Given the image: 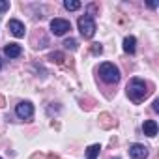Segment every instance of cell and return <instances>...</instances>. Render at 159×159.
Here are the masks:
<instances>
[{
  "mask_svg": "<svg viewBox=\"0 0 159 159\" xmlns=\"http://www.w3.org/2000/svg\"><path fill=\"white\" fill-rule=\"evenodd\" d=\"M0 159H2V157H0Z\"/></svg>",
  "mask_w": 159,
  "mask_h": 159,
  "instance_id": "ffe728a7",
  "label": "cell"
},
{
  "mask_svg": "<svg viewBox=\"0 0 159 159\" xmlns=\"http://www.w3.org/2000/svg\"><path fill=\"white\" fill-rule=\"evenodd\" d=\"M4 52H6V56H10V58H19V56L23 54V49H21V45H17V43H8V45L4 47Z\"/></svg>",
  "mask_w": 159,
  "mask_h": 159,
  "instance_id": "ba28073f",
  "label": "cell"
},
{
  "mask_svg": "<svg viewBox=\"0 0 159 159\" xmlns=\"http://www.w3.org/2000/svg\"><path fill=\"white\" fill-rule=\"evenodd\" d=\"M71 30V23L66 19H52L51 21V32L54 36H64L66 32Z\"/></svg>",
  "mask_w": 159,
  "mask_h": 159,
  "instance_id": "277c9868",
  "label": "cell"
},
{
  "mask_svg": "<svg viewBox=\"0 0 159 159\" xmlns=\"http://www.w3.org/2000/svg\"><path fill=\"white\" fill-rule=\"evenodd\" d=\"M129 155L133 159H146L148 157V148L142 144H131L129 146Z\"/></svg>",
  "mask_w": 159,
  "mask_h": 159,
  "instance_id": "8992f818",
  "label": "cell"
},
{
  "mask_svg": "<svg viewBox=\"0 0 159 159\" xmlns=\"http://www.w3.org/2000/svg\"><path fill=\"white\" fill-rule=\"evenodd\" d=\"M4 105V99H2V96H0V107H2Z\"/></svg>",
  "mask_w": 159,
  "mask_h": 159,
  "instance_id": "ac0fdd59",
  "label": "cell"
},
{
  "mask_svg": "<svg viewBox=\"0 0 159 159\" xmlns=\"http://www.w3.org/2000/svg\"><path fill=\"white\" fill-rule=\"evenodd\" d=\"M127 96L133 103H140L146 96H148V86L144 81L140 79H131L129 84H127Z\"/></svg>",
  "mask_w": 159,
  "mask_h": 159,
  "instance_id": "6da1fadb",
  "label": "cell"
},
{
  "mask_svg": "<svg viewBox=\"0 0 159 159\" xmlns=\"http://www.w3.org/2000/svg\"><path fill=\"white\" fill-rule=\"evenodd\" d=\"M8 10H10V2L8 0H0V13H4Z\"/></svg>",
  "mask_w": 159,
  "mask_h": 159,
  "instance_id": "9a60e30c",
  "label": "cell"
},
{
  "mask_svg": "<svg viewBox=\"0 0 159 159\" xmlns=\"http://www.w3.org/2000/svg\"><path fill=\"white\" fill-rule=\"evenodd\" d=\"M79 30H81V34L84 38H92L96 34V23H94V19L90 15L81 17V19H79Z\"/></svg>",
  "mask_w": 159,
  "mask_h": 159,
  "instance_id": "3957f363",
  "label": "cell"
},
{
  "mask_svg": "<svg viewBox=\"0 0 159 159\" xmlns=\"http://www.w3.org/2000/svg\"><path fill=\"white\" fill-rule=\"evenodd\" d=\"M92 52H94V54H101V52H103V47H101L99 43H94V45H92Z\"/></svg>",
  "mask_w": 159,
  "mask_h": 159,
  "instance_id": "2e32d148",
  "label": "cell"
},
{
  "mask_svg": "<svg viewBox=\"0 0 159 159\" xmlns=\"http://www.w3.org/2000/svg\"><path fill=\"white\" fill-rule=\"evenodd\" d=\"M49 58H51L52 62H56V64H62L64 54H62V52H51V54H49Z\"/></svg>",
  "mask_w": 159,
  "mask_h": 159,
  "instance_id": "5bb4252c",
  "label": "cell"
},
{
  "mask_svg": "<svg viewBox=\"0 0 159 159\" xmlns=\"http://www.w3.org/2000/svg\"><path fill=\"white\" fill-rule=\"evenodd\" d=\"M142 129H144V135L155 137V135H157V124H155V120H144Z\"/></svg>",
  "mask_w": 159,
  "mask_h": 159,
  "instance_id": "9c48e42d",
  "label": "cell"
},
{
  "mask_svg": "<svg viewBox=\"0 0 159 159\" xmlns=\"http://www.w3.org/2000/svg\"><path fill=\"white\" fill-rule=\"evenodd\" d=\"M8 30L15 36V38H23L25 36V25L21 23V21H17V19H11L10 23H8Z\"/></svg>",
  "mask_w": 159,
  "mask_h": 159,
  "instance_id": "52a82bcc",
  "label": "cell"
},
{
  "mask_svg": "<svg viewBox=\"0 0 159 159\" xmlns=\"http://www.w3.org/2000/svg\"><path fill=\"white\" fill-rule=\"evenodd\" d=\"M0 67H2V62H0Z\"/></svg>",
  "mask_w": 159,
  "mask_h": 159,
  "instance_id": "d6986e66",
  "label": "cell"
},
{
  "mask_svg": "<svg viewBox=\"0 0 159 159\" xmlns=\"http://www.w3.org/2000/svg\"><path fill=\"white\" fill-rule=\"evenodd\" d=\"M135 45H137V39H135L133 36H127V38L124 39V51H125V52L133 54V52H135Z\"/></svg>",
  "mask_w": 159,
  "mask_h": 159,
  "instance_id": "30bf717a",
  "label": "cell"
},
{
  "mask_svg": "<svg viewBox=\"0 0 159 159\" xmlns=\"http://www.w3.org/2000/svg\"><path fill=\"white\" fill-rule=\"evenodd\" d=\"M99 150H101L99 144H92V146L86 150V159H96V157L99 155Z\"/></svg>",
  "mask_w": 159,
  "mask_h": 159,
  "instance_id": "8fae6325",
  "label": "cell"
},
{
  "mask_svg": "<svg viewBox=\"0 0 159 159\" xmlns=\"http://www.w3.org/2000/svg\"><path fill=\"white\" fill-rule=\"evenodd\" d=\"M99 77L103 79L105 83H109V84H116L120 81V69L114 64L105 62V64L99 66Z\"/></svg>",
  "mask_w": 159,
  "mask_h": 159,
  "instance_id": "7a4b0ae2",
  "label": "cell"
},
{
  "mask_svg": "<svg viewBox=\"0 0 159 159\" xmlns=\"http://www.w3.org/2000/svg\"><path fill=\"white\" fill-rule=\"evenodd\" d=\"M64 47L69 49V51H75V49H77V39H73V38L66 39V41H64Z\"/></svg>",
  "mask_w": 159,
  "mask_h": 159,
  "instance_id": "4fadbf2b",
  "label": "cell"
},
{
  "mask_svg": "<svg viewBox=\"0 0 159 159\" xmlns=\"http://www.w3.org/2000/svg\"><path fill=\"white\" fill-rule=\"evenodd\" d=\"M15 114H17L19 118H23V120H28V118L34 116V105H32L30 101H21V103L15 107Z\"/></svg>",
  "mask_w": 159,
  "mask_h": 159,
  "instance_id": "5b68a950",
  "label": "cell"
},
{
  "mask_svg": "<svg viewBox=\"0 0 159 159\" xmlns=\"http://www.w3.org/2000/svg\"><path fill=\"white\" fill-rule=\"evenodd\" d=\"M153 111H159V99L153 101Z\"/></svg>",
  "mask_w": 159,
  "mask_h": 159,
  "instance_id": "e0dca14e",
  "label": "cell"
},
{
  "mask_svg": "<svg viewBox=\"0 0 159 159\" xmlns=\"http://www.w3.org/2000/svg\"><path fill=\"white\" fill-rule=\"evenodd\" d=\"M64 8H66L67 11H75V10L81 8V2H79V0H66V2H64Z\"/></svg>",
  "mask_w": 159,
  "mask_h": 159,
  "instance_id": "7c38bea8",
  "label": "cell"
}]
</instances>
